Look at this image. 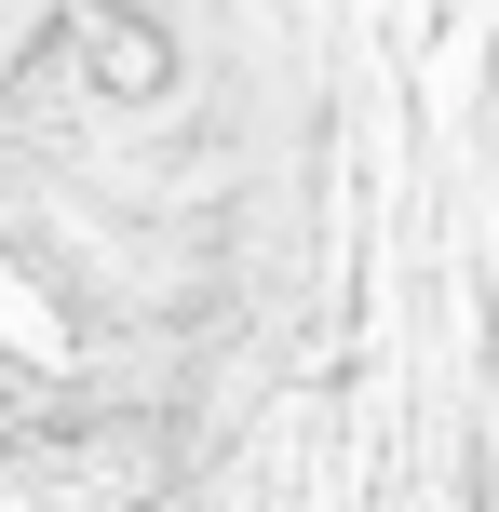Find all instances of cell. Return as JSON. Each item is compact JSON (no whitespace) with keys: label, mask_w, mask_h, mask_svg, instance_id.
<instances>
[{"label":"cell","mask_w":499,"mask_h":512,"mask_svg":"<svg viewBox=\"0 0 499 512\" xmlns=\"http://www.w3.org/2000/svg\"><path fill=\"white\" fill-rule=\"evenodd\" d=\"M68 54H81V81H108V95H162V81H176V54H162L122 0H68Z\"/></svg>","instance_id":"obj_1"}]
</instances>
